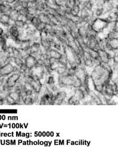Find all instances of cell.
<instances>
[{"mask_svg":"<svg viewBox=\"0 0 118 155\" xmlns=\"http://www.w3.org/2000/svg\"><path fill=\"white\" fill-rule=\"evenodd\" d=\"M109 23L105 17H98L95 20L91 27L98 34L107 29Z\"/></svg>","mask_w":118,"mask_h":155,"instance_id":"1","label":"cell"},{"mask_svg":"<svg viewBox=\"0 0 118 155\" xmlns=\"http://www.w3.org/2000/svg\"><path fill=\"white\" fill-rule=\"evenodd\" d=\"M20 77H21L20 74H19V73L12 74L5 79L4 85L7 88L11 90L12 88H14V87L17 85V83L20 80Z\"/></svg>","mask_w":118,"mask_h":155,"instance_id":"2","label":"cell"},{"mask_svg":"<svg viewBox=\"0 0 118 155\" xmlns=\"http://www.w3.org/2000/svg\"><path fill=\"white\" fill-rule=\"evenodd\" d=\"M14 71V66L11 63L7 62L0 67V77H8Z\"/></svg>","mask_w":118,"mask_h":155,"instance_id":"3","label":"cell"},{"mask_svg":"<svg viewBox=\"0 0 118 155\" xmlns=\"http://www.w3.org/2000/svg\"><path fill=\"white\" fill-rule=\"evenodd\" d=\"M37 59L32 54H29L25 59V65L28 69H32L38 64Z\"/></svg>","mask_w":118,"mask_h":155,"instance_id":"4","label":"cell"},{"mask_svg":"<svg viewBox=\"0 0 118 155\" xmlns=\"http://www.w3.org/2000/svg\"><path fill=\"white\" fill-rule=\"evenodd\" d=\"M98 57L100 60V61L103 63H108L109 60L112 58L109 54V52L106 50H98Z\"/></svg>","mask_w":118,"mask_h":155,"instance_id":"5","label":"cell"},{"mask_svg":"<svg viewBox=\"0 0 118 155\" xmlns=\"http://www.w3.org/2000/svg\"><path fill=\"white\" fill-rule=\"evenodd\" d=\"M37 16L38 17L39 21L41 22H42L46 25H50L51 23V17L50 15H48L45 12H39L37 14Z\"/></svg>","mask_w":118,"mask_h":155,"instance_id":"6","label":"cell"},{"mask_svg":"<svg viewBox=\"0 0 118 155\" xmlns=\"http://www.w3.org/2000/svg\"><path fill=\"white\" fill-rule=\"evenodd\" d=\"M46 52H47V55L48 56V57H51L57 60H60L63 56V55L60 53V52L54 49L51 48L48 50H47Z\"/></svg>","mask_w":118,"mask_h":155,"instance_id":"7","label":"cell"},{"mask_svg":"<svg viewBox=\"0 0 118 155\" xmlns=\"http://www.w3.org/2000/svg\"><path fill=\"white\" fill-rule=\"evenodd\" d=\"M66 97V93L64 91H60L55 95L54 104H61L64 101Z\"/></svg>","mask_w":118,"mask_h":155,"instance_id":"8","label":"cell"},{"mask_svg":"<svg viewBox=\"0 0 118 155\" xmlns=\"http://www.w3.org/2000/svg\"><path fill=\"white\" fill-rule=\"evenodd\" d=\"M92 14L97 18L103 17L106 14L104 7H94L92 10Z\"/></svg>","mask_w":118,"mask_h":155,"instance_id":"9","label":"cell"},{"mask_svg":"<svg viewBox=\"0 0 118 155\" xmlns=\"http://www.w3.org/2000/svg\"><path fill=\"white\" fill-rule=\"evenodd\" d=\"M13 24L19 29H26V27L29 25V24H28L22 18H20L16 20L13 22Z\"/></svg>","mask_w":118,"mask_h":155,"instance_id":"10","label":"cell"},{"mask_svg":"<svg viewBox=\"0 0 118 155\" xmlns=\"http://www.w3.org/2000/svg\"><path fill=\"white\" fill-rule=\"evenodd\" d=\"M9 15V17L10 18V20L14 22V21H16V20L19 19L20 18V14H19V10H16V9H14L13 8L11 11L8 14Z\"/></svg>","mask_w":118,"mask_h":155,"instance_id":"11","label":"cell"},{"mask_svg":"<svg viewBox=\"0 0 118 155\" xmlns=\"http://www.w3.org/2000/svg\"><path fill=\"white\" fill-rule=\"evenodd\" d=\"M7 37L3 34L0 36V49L1 50L5 51L7 47Z\"/></svg>","mask_w":118,"mask_h":155,"instance_id":"12","label":"cell"},{"mask_svg":"<svg viewBox=\"0 0 118 155\" xmlns=\"http://www.w3.org/2000/svg\"><path fill=\"white\" fill-rule=\"evenodd\" d=\"M46 5V4H45ZM46 13H47L48 15L53 16H55L56 14H57V8H54L53 7H50L48 6L47 5H46L45 7V11Z\"/></svg>","mask_w":118,"mask_h":155,"instance_id":"13","label":"cell"},{"mask_svg":"<svg viewBox=\"0 0 118 155\" xmlns=\"http://www.w3.org/2000/svg\"><path fill=\"white\" fill-rule=\"evenodd\" d=\"M92 13V12H91L88 11L87 9H86L84 7H81L80 13H79V15L81 17H82L83 19H84L85 21L88 19L89 16Z\"/></svg>","mask_w":118,"mask_h":155,"instance_id":"14","label":"cell"},{"mask_svg":"<svg viewBox=\"0 0 118 155\" xmlns=\"http://www.w3.org/2000/svg\"><path fill=\"white\" fill-rule=\"evenodd\" d=\"M81 5H74L71 8V15L72 16V17L79 16L80 11H81Z\"/></svg>","mask_w":118,"mask_h":155,"instance_id":"15","label":"cell"},{"mask_svg":"<svg viewBox=\"0 0 118 155\" xmlns=\"http://www.w3.org/2000/svg\"><path fill=\"white\" fill-rule=\"evenodd\" d=\"M81 7H84L86 9H87L88 11L92 12L93 9L94 8V4L92 0H89L88 1L84 2L81 6Z\"/></svg>","mask_w":118,"mask_h":155,"instance_id":"16","label":"cell"},{"mask_svg":"<svg viewBox=\"0 0 118 155\" xmlns=\"http://www.w3.org/2000/svg\"><path fill=\"white\" fill-rule=\"evenodd\" d=\"M118 32H115L113 30H109L107 33H106V38L108 40H111L113 38H118Z\"/></svg>","mask_w":118,"mask_h":155,"instance_id":"17","label":"cell"},{"mask_svg":"<svg viewBox=\"0 0 118 155\" xmlns=\"http://www.w3.org/2000/svg\"><path fill=\"white\" fill-rule=\"evenodd\" d=\"M19 14H20V18H22L23 19L28 14V8L21 7L19 10Z\"/></svg>","mask_w":118,"mask_h":155,"instance_id":"18","label":"cell"},{"mask_svg":"<svg viewBox=\"0 0 118 155\" xmlns=\"http://www.w3.org/2000/svg\"><path fill=\"white\" fill-rule=\"evenodd\" d=\"M39 22H40V21H39L38 17L37 16H35L30 20V25L31 26H33V27H35Z\"/></svg>","mask_w":118,"mask_h":155,"instance_id":"19","label":"cell"},{"mask_svg":"<svg viewBox=\"0 0 118 155\" xmlns=\"http://www.w3.org/2000/svg\"><path fill=\"white\" fill-rule=\"evenodd\" d=\"M95 7H103L106 1L105 0H92Z\"/></svg>","mask_w":118,"mask_h":155,"instance_id":"20","label":"cell"},{"mask_svg":"<svg viewBox=\"0 0 118 155\" xmlns=\"http://www.w3.org/2000/svg\"><path fill=\"white\" fill-rule=\"evenodd\" d=\"M46 26H47L46 24H44V23L40 22L35 27L36 30L38 32H42V30H44L45 29Z\"/></svg>","mask_w":118,"mask_h":155,"instance_id":"21","label":"cell"},{"mask_svg":"<svg viewBox=\"0 0 118 155\" xmlns=\"http://www.w3.org/2000/svg\"><path fill=\"white\" fill-rule=\"evenodd\" d=\"M21 1H19V0H16L13 4H12V7L14 9H16V10H19L22 6H21Z\"/></svg>","mask_w":118,"mask_h":155,"instance_id":"22","label":"cell"},{"mask_svg":"<svg viewBox=\"0 0 118 155\" xmlns=\"http://www.w3.org/2000/svg\"><path fill=\"white\" fill-rule=\"evenodd\" d=\"M75 5V0H66L65 6L69 8H72Z\"/></svg>","mask_w":118,"mask_h":155,"instance_id":"23","label":"cell"},{"mask_svg":"<svg viewBox=\"0 0 118 155\" xmlns=\"http://www.w3.org/2000/svg\"><path fill=\"white\" fill-rule=\"evenodd\" d=\"M54 83V79L53 76H49L47 79V84L48 85H53Z\"/></svg>","mask_w":118,"mask_h":155,"instance_id":"24","label":"cell"},{"mask_svg":"<svg viewBox=\"0 0 118 155\" xmlns=\"http://www.w3.org/2000/svg\"><path fill=\"white\" fill-rule=\"evenodd\" d=\"M56 3H57L58 7H59V6L64 5L66 4V0H56Z\"/></svg>","mask_w":118,"mask_h":155,"instance_id":"25","label":"cell"},{"mask_svg":"<svg viewBox=\"0 0 118 155\" xmlns=\"http://www.w3.org/2000/svg\"><path fill=\"white\" fill-rule=\"evenodd\" d=\"M21 6L22 8H28L29 6V2L27 1H23L21 2Z\"/></svg>","mask_w":118,"mask_h":155,"instance_id":"26","label":"cell"},{"mask_svg":"<svg viewBox=\"0 0 118 155\" xmlns=\"http://www.w3.org/2000/svg\"><path fill=\"white\" fill-rule=\"evenodd\" d=\"M16 1V0H6L5 3L12 5V4H13Z\"/></svg>","mask_w":118,"mask_h":155,"instance_id":"27","label":"cell"},{"mask_svg":"<svg viewBox=\"0 0 118 155\" xmlns=\"http://www.w3.org/2000/svg\"><path fill=\"white\" fill-rule=\"evenodd\" d=\"M26 1H27L29 3H32V2H35V0H26Z\"/></svg>","mask_w":118,"mask_h":155,"instance_id":"28","label":"cell"},{"mask_svg":"<svg viewBox=\"0 0 118 155\" xmlns=\"http://www.w3.org/2000/svg\"><path fill=\"white\" fill-rule=\"evenodd\" d=\"M19 1H20L22 2V1H26V0H19Z\"/></svg>","mask_w":118,"mask_h":155,"instance_id":"29","label":"cell"},{"mask_svg":"<svg viewBox=\"0 0 118 155\" xmlns=\"http://www.w3.org/2000/svg\"><path fill=\"white\" fill-rule=\"evenodd\" d=\"M0 4H1V2H0Z\"/></svg>","mask_w":118,"mask_h":155,"instance_id":"30","label":"cell"}]
</instances>
